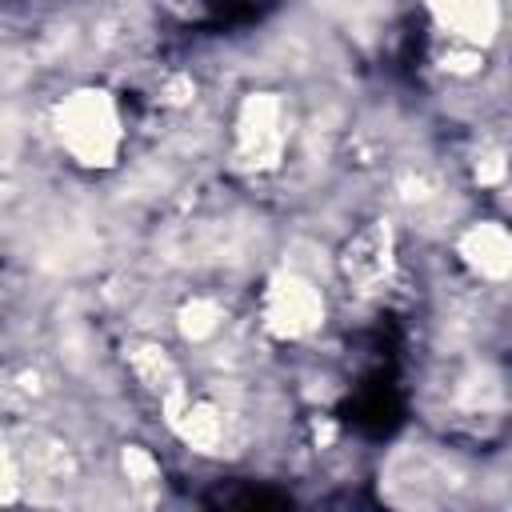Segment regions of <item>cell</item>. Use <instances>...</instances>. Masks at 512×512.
Here are the masks:
<instances>
[{"instance_id": "15", "label": "cell", "mask_w": 512, "mask_h": 512, "mask_svg": "<svg viewBox=\"0 0 512 512\" xmlns=\"http://www.w3.org/2000/svg\"><path fill=\"white\" fill-rule=\"evenodd\" d=\"M20 148V124L12 116H0V164H8Z\"/></svg>"}, {"instance_id": "11", "label": "cell", "mask_w": 512, "mask_h": 512, "mask_svg": "<svg viewBox=\"0 0 512 512\" xmlns=\"http://www.w3.org/2000/svg\"><path fill=\"white\" fill-rule=\"evenodd\" d=\"M460 400H464L468 408H480V412L496 408V404H500V376L488 372V368L472 372V376L460 384Z\"/></svg>"}, {"instance_id": "13", "label": "cell", "mask_w": 512, "mask_h": 512, "mask_svg": "<svg viewBox=\"0 0 512 512\" xmlns=\"http://www.w3.org/2000/svg\"><path fill=\"white\" fill-rule=\"evenodd\" d=\"M20 464H16V452H8V444L0 440V504H12L20 496Z\"/></svg>"}, {"instance_id": "7", "label": "cell", "mask_w": 512, "mask_h": 512, "mask_svg": "<svg viewBox=\"0 0 512 512\" xmlns=\"http://www.w3.org/2000/svg\"><path fill=\"white\" fill-rule=\"evenodd\" d=\"M460 256L484 280H504L508 268H512V240H508V232L500 224L484 220V224H472L460 236Z\"/></svg>"}, {"instance_id": "5", "label": "cell", "mask_w": 512, "mask_h": 512, "mask_svg": "<svg viewBox=\"0 0 512 512\" xmlns=\"http://www.w3.org/2000/svg\"><path fill=\"white\" fill-rule=\"evenodd\" d=\"M392 272V228L388 220H372L364 232H356L344 252H340V276L360 288V292H372L388 280Z\"/></svg>"}, {"instance_id": "14", "label": "cell", "mask_w": 512, "mask_h": 512, "mask_svg": "<svg viewBox=\"0 0 512 512\" xmlns=\"http://www.w3.org/2000/svg\"><path fill=\"white\" fill-rule=\"evenodd\" d=\"M156 472H160V464L144 448H124V476L132 484H148V480H156Z\"/></svg>"}, {"instance_id": "16", "label": "cell", "mask_w": 512, "mask_h": 512, "mask_svg": "<svg viewBox=\"0 0 512 512\" xmlns=\"http://www.w3.org/2000/svg\"><path fill=\"white\" fill-rule=\"evenodd\" d=\"M476 176H480V184H492V180H500V176H504V156H500V152L484 156V160L476 164Z\"/></svg>"}, {"instance_id": "12", "label": "cell", "mask_w": 512, "mask_h": 512, "mask_svg": "<svg viewBox=\"0 0 512 512\" xmlns=\"http://www.w3.org/2000/svg\"><path fill=\"white\" fill-rule=\"evenodd\" d=\"M440 180L432 176V172H424V168H408L404 176H400V196L408 200V204H432V200H440Z\"/></svg>"}, {"instance_id": "3", "label": "cell", "mask_w": 512, "mask_h": 512, "mask_svg": "<svg viewBox=\"0 0 512 512\" xmlns=\"http://www.w3.org/2000/svg\"><path fill=\"white\" fill-rule=\"evenodd\" d=\"M284 148V108L272 92H252L236 116V160L248 172L276 168Z\"/></svg>"}, {"instance_id": "6", "label": "cell", "mask_w": 512, "mask_h": 512, "mask_svg": "<svg viewBox=\"0 0 512 512\" xmlns=\"http://www.w3.org/2000/svg\"><path fill=\"white\" fill-rule=\"evenodd\" d=\"M168 408V424L176 428V436L196 448V452H224L228 444V428H232V412H224L220 404H208V400H172L164 404Z\"/></svg>"}, {"instance_id": "2", "label": "cell", "mask_w": 512, "mask_h": 512, "mask_svg": "<svg viewBox=\"0 0 512 512\" xmlns=\"http://www.w3.org/2000/svg\"><path fill=\"white\" fill-rule=\"evenodd\" d=\"M324 320V300L316 292V284L300 272H276L268 280V292H264V328L280 340H296V336H308L316 332Z\"/></svg>"}, {"instance_id": "4", "label": "cell", "mask_w": 512, "mask_h": 512, "mask_svg": "<svg viewBox=\"0 0 512 512\" xmlns=\"http://www.w3.org/2000/svg\"><path fill=\"white\" fill-rule=\"evenodd\" d=\"M16 464H20V484H28L36 500H64V492L80 480L76 452L48 432H28L24 448L16 452Z\"/></svg>"}, {"instance_id": "8", "label": "cell", "mask_w": 512, "mask_h": 512, "mask_svg": "<svg viewBox=\"0 0 512 512\" xmlns=\"http://www.w3.org/2000/svg\"><path fill=\"white\" fill-rule=\"evenodd\" d=\"M432 12H436V20H440L456 40H464L468 48L488 44V40L496 36V28H500V8H496L492 0H480V4H440V8H432Z\"/></svg>"}, {"instance_id": "1", "label": "cell", "mask_w": 512, "mask_h": 512, "mask_svg": "<svg viewBox=\"0 0 512 512\" xmlns=\"http://www.w3.org/2000/svg\"><path fill=\"white\" fill-rule=\"evenodd\" d=\"M56 132L60 144L88 168H104L116 160L120 148V116L108 92L80 88L56 108Z\"/></svg>"}, {"instance_id": "10", "label": "cell", "mask_w": 512, "mask_h": 512, "mask_svg": "<svg viewBox=\"0 0 512 512\" xmlns=\"http://www.w3.org/2000/svg\"><path fill=\"white\" fill-rule=\"evenodd\" d=\"M220 324H224V308H220L216 300H208V296H196V300H188V304L180 308V332H184V340H192V344L216 336Z\"/></svg>"}, {"instance_id": "9", "label": "cell", "mask_w": 512, "mask_h": 512, "mask_svg": "<svg viewBox=\"0 0 512 512\" xmlns=\"http://www.w3.org/2000/svg\"><path fill=\"white\" fill-rule=\"evenodd\" d=\"M128 364H132V372L140 376V384L152 388L164 404H172V400L184 396L180 368L172 364V356H168L160 344H132V348H128Z\"/></svg>"}]
</instances>
